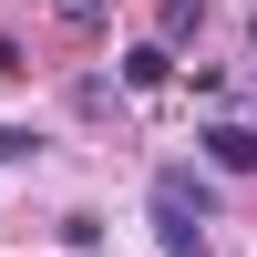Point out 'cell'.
<instances>
[{"mask_svg":"<svg viewBox=\"0 0 257 257\" xmlns=\"http://www.w3.org/2000/svg\"><path fill=\"white\" fill-rule=\"evenodd\" d=\"M155 226H216V185L196 165H165L155 175Z\"/></svg>","mask_w":257,"mask_h":257,"instance_id":"obj_1","label":"cell"},{"mask_svg":"<svg viewBox=\"0 0 257 257\" xmlns=\"http://www.w3.org/2000/svg\"><path fill=\"white\" fill-rule=\"evenodd\" d=\"M206 165H216V175H257V123H206Z\"/></svg>","mask_w":257,"mask_h":257,"instance_id":"obj_2","label":"cell"},{"mask_svg":"<svg viewBox=\"0 0 257 257\" xmlns=\"http://www.w3.org/2000/svg\"><path fill=\"white\" fill-rule=\"evenodd\" d=\"M175 82V41H134L123 52V93H165Z\"/></svg>","mask_w":257,"mask_h":257,"instance_id":"obj_3","label":"cell"},{"mask_svg":"<svg viewBox=\"0 0 257 257\" xmlns=\"http://www.w3.org/2000/svg\"><path fill=\"white\" fill-rule=\"evenodd\" d=\"M196 21H206V0H165V41H196Z\"/></svg>","mask_w":257,"mask_h":257,"instance_id":"obj_4","label":"cell"},{"mask_svg":"<svg viewBox=\"0 0 257 257\" xmlns=\"http://www.w3.org/2000/svg\"><path fill=\"white\" fill-rule=\"evenodd\" d=\"M41 155V134H31V123H0V165H31Z\"/></svg>","mask_w":257,"mask_h":257,"instance_id":"obj_5","label":"cell"},{"mask_svg":"<svg viewBox=\"0 0 257 257\" xmlns=\"http://www.w3.org/2000/svg\"><path fill=\"white\" fill-rule=\"evenodd\" d=\"M62 11V31H103V0H52Z\"/></svg>","mask_w":257,"mask_h":257,"instance_id":"obj_6","label":"cell"},{"mask_svg":"<svg viewBox=\"0 0 257 257\" xmlns=\"http://www.w3.org/2000/svg\"><path fill=\"white\" fill-rule=\"evenodd\" d=\"M165 237V257H206V226H155Z\"/></svg>","mask_w":257,"mask_h":257,"instance_id":"obj_7","label":"cell"},{"mask_svg":"<svg viewBox=\"0 0 257 257\" xmlns=\"http://www.w3.org/2000/svg\"><path fill=\"white\" fill-rule=\"evenodd\" d=\"M0 72H21V41H11V31H0Z\"/></svg>","mask_w":257,"mask_h":257,"instance_id":"obj_8","label":"cell"}]
</instances>
